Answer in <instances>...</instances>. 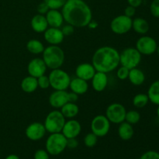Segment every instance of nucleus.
Here are the masks:
<instances>
[{
  "instance_id": "a211bd4d",
  "label": "nucleus",
  "mask_w": 159,
  "mask_h": 159,
  "mask_svg": "<svg viewBox=\"0 0 159 159\" xmlns=\"http://www.w3.org/2000/svg\"><path fill=\"white\" fill-rule=\"evenodd\" d=\"M45 17L50 27L60 28L65 21L61 11H59V9H50L48 12L45 14Z\"/></svg>"
},
{
  "instance_id": "f3484780",
  "label": "nucleus",
  "mask_w": 159,
  "mask_h": 159,
  "mask_svg": "<svg viewBox=\"0 0 159 159\" xmlns=\"http://www.w3.org/2000/svg\"><path fill=\"white\" fill-rule=\"evenodd\" d=\"M96 72V70L95 69L94 66L90 63H82L78 65L75 68L76 77L87 82L93 79Z\"/></svg>"
},
{
  "instance_id": "39448f33",
  "label": "nucleus",
  "mask_w": 159,
  "mask_h": 159,
  "mask_svg": "<svg viewBox=\"0 0 159 159\" xmlns=\"http://www.w3.org/2000/svg\"><path fill=\"white\" fill-rule=\"evenodd\" d=\"M65 121L66 119L60 110H53L47 115L43 125L48 133H61Z\"/></svg>"
},
{
  "instance_id": "a19ab883",
  "label": "nucleus",
  "mask_w": 159,
  "mask_h": 159,
  "mask_svg": "<svg viewBox=\"0 0 159 159\" xmlns=\"http://www.w3.org/2000/svg\"><path fill=\"white\" fill-rule=\"evenodd\" d=\"M135 13H136V8L131 6H127L125 10H124V15L130 17V18H132L135 15Z\"/></svg>"
},
{
  "instance_id": "de8ad7c7",
  "label": "nucleus",
  "mask_w": 159,
  "mask_h": 159,
  "mask_svg": "<svg viewBox=\"0 0 159 159\" xmlns=\"http://www.w3.org/2000/svg\"><path fill=\"white\" fill-rule=\"evenodd\" d=\"M156 51H157V53H158V54L159 55V46L158 47V48H157V50H156Z\"/></svg>"
},
{
  "instance_id": "bb28decb",
  "label": "nucleus",
  "mask_w": 159,
  "mask_h": 159,
  "mask_svg": "<svg viewBox=\"0 0 159 159\" xmlns=\"http://www.w3.org/2000/svg\"><path fill=\"white\" fill-rule=\"evenodd\" d=\"M147 95L149 101L153 104L159 106V80L155 81L150 85Z\"/></svg>"
},
{
  "instance_id": "6e6552de",
  "label": "nucleus",
  "mask_w": 159,
  "mask_h": 159,
  "mask_svg": "<svg viewBox=\"0 0 159 159\" xmlns=\"http://www.w3.org/2000/svg\"><path fill=\"white\" fill-rule=\"evenodd\" d=\"M127 110L121 103L114 102L107 107L106 110V115L110 124H120L125 121V116Z\"/></svg>"
},
{
  "instance_id": "20e7f679",
  "label": "nucleus",
  "mask_w": 159,
  "mask_h": 159,
  "mask_svg": "<svg viewBox=\"0 0 159 159\" xmlns=\"http://www.w3.org/2000/svg\"><path fill=\"white\" fill-rule=\"evenodd\" d=\"M67 148V138L62 133L50 134L45 142V150L50 155H58Z\"/></svg>"
},
{
  "instance_id": "423d86ee",
  "label": "nucleus",
  "mask_w": 159,
  "mask_h": 159,
  "mask_svg": "<svg viewBox=\"0 0 159 159\" xmlns=\"http://www.w3.org/2000/svg\"><path fill=\"white\" fill-rule=\"evenodd\" d=\"M50 86L54 90H67L69 88L71 77L64 70L60 68L53 69L48 75Z\"/></svg>"
},
{
  "instance_id": "58836bf2",
  "label": "nucleus",
  "mask_w": 159,
  "mask_h": 159,
  "mask_svg": "<svg viewBox=\"0 0 159 159\" xmlns=\"http://www.w3.org/2000/svg\"><path fill=\"white\" fill-rule=\"evenodd\" d=\"M61 30L62 33H63L64 36H71V34L74 33L75 31V27L73 26H71V25L70 24H67L65 25V26H64L63 27H62Z\"/></svg>"
},
{
  "instance_id": "b1692460",
  "label": "nucleus",
  "mask_w": 159,
  "mask_h": 159,
  "mask_svg": "<svg viewBox=\"0 0 159 159\" xmlns=\"http://www.w3.org/2000/svg\"><path fill=\"white\" fill-rule=\"evenodd\" d=\"M128 79L132 85L135 86H139L142 85L145 81V75L141 69L134 68L130 69Z\"/></svg>"
},
{
  "instance_id": "c9c22d12",
  "label": "nucleus",
  "mask_w": 159,
  "mask_h": 159,
  "mask_svg": "<svg viewBox=\"0 0 159 159\" xmlns=\"http://www.w3.org/2000/svg\"><path fill=\"white\" fill-rule=\"evenodd\" d=\"M34 159H50V155L44 149H38L34 155Z\"/></svg>"
},
{
  "instance_id": "2eb2a0df",
  "label": "nucleus",
  "mask_w": 159,
  "mask_h": 159,
  "mask_svg": "<svg viewBox=\"0 0 159 159\" xmlns=\"http://www.w3.org/2000/svg\"><path fill=\"white\" fill-rule=\"evenodd\" d=\"M43 37L50 45L61 44L65 39L61 30L56 27H48L43 33Z\"/></svg>"
},
{
  "instance_id": "dca6fc26",
  "label": "nucleus",
  "mask_w": 159,
  "mask_h": 159,
  "mask_svg": "<svg viewBox=\"0 0 159 159\" xmlns=\"http://www.w3.org/2000/svg\"><path fill=\"white\" fill-rule=\"evenodd\" d=\"M48 101L53 108L61 109L68 102V93L66 90H54L50 95Z\"/></svg>"
},
{
  "instance_id": "4be33fe9",
  "label": "nucleus",
  "mask_w": 159,
  "mask_h": 159,
  "mask_svg": "<svg viewBox=\"0 0 159 159\" xmlns=\"http://www.w3.org/2000/svg\"><path fill=\"white\" fill-rule=\"evenodd\" d=\"M134 134L133 126L129 123L124 121L119 124L118 127V135L123 141H129L131 139Z\"/></svg>"
},
{
  "instance_id": "4c0bfd02",
  "label": "nucleus",
  "mask_w": 159,
  "mask_h": 159,
  "mask_svg": "<svg viewBox=\"0 0 159 159\" xmlns=\"http://www.w3.org/2000/svg\"><path fill=\"white\" fill-rule=\"evenodd\" d=\"M49 9V7H48V6L44 2H40L37 7V12H38V13L41 14V15H45V14L48 12Z\"/></svg>"
},
{
  "instance_id": "a878e982",
  "label": "nucleus",
  "mask_w": 159,
  "mask_h": 159,
  "mask_svg": "<svg viewBox=\"0 0 159 159\" xmlns=\"http://www.w3.org/2000/svg\"><path fill=\"white\" fill-rule=\"evenodd\" d=\"M132 28L139 34H145L149 30L148 22L141 17H138L132 21Z\"/></svg>"
},
{
  "instance_id": "c85d7f7f",
  "label": "nucleus",
  "mask_w": 159,
  "mask_h": 159,
  "mask_svg": "<svg viewBox=\"0 0 159 159\" xmlns=\"http://www.w3.org/2000/svg\"><path fill=\"white\" fill-rule=\"evenodd\" d=\"M149 102L148 96L144 93H139L135 95L133 98V105L137 108H143Z\"/></svg>"
},
{
  "instance_id": "0eeeda50",
  "label": "nucleus",
  "mask_w": 159,
  "mask_h": 159,
  "mask_svg": "<svg viewBox=\"0 0 159 159\" xmlns=\"http://www.w3.org/2000/svg\"><path fill=\"white\" fill-rule=\"evenodd\" d=\"M141 61V54L136 48H127L120 53V64L128 69L137 68Z\"/></svg>"
},
{
  "instance_id": "49530a36",
  "label": "nucleus",
  "mask_w": 159,
  "mask_h": 159,
  "mask_svg": "<svg viewBox=\"0 0 159 159\" xmlns=\"http://www.w3.org/2000/svg\"><path fill=\"white\" fill-rule=\"evenodd\" d=\"M157 115H158V118H159V106H158V109H157Z\"/></svg>"
},
{
  "instance_id": "f257e3e1",
  "label": "nucleus",
  "mask_w": 159,
  "mask_h": 159,
  "mask_svg": "<svg viewBox=\"0 0 159 159\" xmlns=\"http://www.w3.org/2000/svg\"><path fill=\"white\" fill-rule=\"evenodd\" d=\"M64 20L74 27H85L93 20V12L83 0H67L61 8Z\"/></svg>"
},
{
  "instance_id": "7c9ffc66",
  "label": "nucleus",
  "mask_w": 159,
  "mask_h": 159,
  "mask_svg": "<svg viewBox=\"0 0 159 159\" xmlns=\"http://www.w3.org/2000/svg\"><path fill=\"white\" fill-rule=\"evenodd\" d=\"M98 141V137L95 135L93 132L87 134L84 138V144L87 148H93L96 146Z\"/></svg>"
},
{
  "instance_id": "a18cd8bd",
  "label": "nucleus",
  "mask_w": 159,
  "mask_h": 159,
  "mask_svg": "<svg viewBox=\"0 0 159 159\" xmlns=\"http://www.w3.org/2000/svg\"><path fill=\"white\" fill-rule=\"evenodd\" d=\"M5 159H20V157L16 155H14V154H11V155H8L7 157H6Z\"/></svg>"
},
{
  "instance_id": "1a4fd4ad",
  "label": "nucleus",
  "mask_w": 159,
  "mask_h": 159,
  "mask_svg": "<svg viewBox=\"0 0 159 159\" xmlns=\"http://www.w3.org/2000/svg\"><path fill=\"white\" fill-rule=\"evenodd\" d=\"M132 18L124 15L114 17L110 23V29L114 34L122 35L128 33L132 29Z\"/></svg>"
},
{
  "instance_id": "37998d69",
  "label": "nucleus",
  "mask_w": 159,
  "mask_h": 159,
  "mask_svg": "<svg viewBox=\"0 0 159 159\" xmlns=\"http://www.w3.org/2000/svg\"><path fill=\"white\" fill-rule=\"evenodd\" d=\"M79 99V95L75 94L73 92L68 93V102H76Z\"/></svg>"
},
{
  "instance_id": "79ce46f5",
  "label": "nucleus",
  "mask_w": 159,
  "mask_h": 159,
  "mask_svg": "<svg viewBox=\"0 0 159 159\" xmlns=\"http://www.w3.org/2000/svg\"><path fill=\"white\" fill-rule=\"evenodd\" d=\"M129 6H131L134 8H138L141 6L143 2V0H127Z\"/></svg>"
},
{
  "instance_id": "ddd939ff",
  "label": "nucleus",
  "mask_w": 159,
  "mask_h": 159,
  "mask_svg": "<svg viewBox=\"0 0 159 159\" xmlns=\"http://www.w3.org/2000/svg\"><path fill=\"white\" fill-rule=\"evenodd\" d=\"M48 67L43 60L40 57H35L29 62L27 65V71L29 75L34 78H39L46 73Z\"/></svg>"
},
{
  "instance_id": "473e14b6",
  "label": "nucleus",
  "mask_w": 159,
  "mask_h": 159,
  "mask_svg": "<svg viewBox=\"0 0 159 159\" xmlns=\"http://www.w3.org/2000/svg\"><path fill=\"white\" fill-rule=\"evenodd\" d=\"M37 83H38V88L42 89H47L50 87V81L48 76L43 75L37 78Z\"/></svg>"
},
{
  "instance_id": "f704fd0d",
  "label": "nucleus",
  "mask_w": 159,
  "mask_h": 159,
  "mask_svg": "<svg viewBox=\"0 0 159 159\" xmlns=\"http://www.w3.org/2000/svg\"><path fill=\"white\" fill-rule=\"evenodd\" d=\"M152 15L155 18H159V0H153L150 5Z\"/></svg>"
},
{
  "instance_id": "aec40b11",
  "label": "nucleus",
  "mask_w": 159,
  "mask_h": 159,
  "mask_svg": "<svg viewBox=\"0 0 159 159\" xmlns=\"http://www.w3.org/2000/svg\"><path fill=\"white\" fill-rule=\"evenodd\" d=\"M30 26L33 30L38 34L44 33L48 28V23L47 21V19L45 15H41V14H37L34 16L30 22Z\"/></svg>"
},
{
  "instance_id": "c03bdc74",
  "label": "nucleus",
  "mask_w": 159,
  "mask_h": 159,
  "mask_svg": "<svg viewBox=\"0 0 159 159\" xmlns=\"http://www.w3.org/2000/svg\"><path fill=\"white\" fill-rule=\"evenodd\" d=\"M88 26L89 28H90V29L95 30L98 27V23L96 21H95V20H92L91 21L89 22V23L88 26Z\"/></svg>"
},
{
  "instance_id": "9d476101",
  "label": "nucleus",
  "mask_w": 159,
  "mask_h": 159,
  "mask_svg": "<svg viewBox=\"0 0 159 159\" xmlns=\"http://www.w3.org/2000/svg\"><path fill=\"white\" fill-rule=\"evenodd\" d=\"M110 130V122L104 115H97L91 122V131L98 138H102L108 134Z\"/></svg>"
},
{
  "instance_id": "393cba45",
  "label": "nucleus",
  "mask_w": 159,
  "mask_h": 159,
  "mask_svg": "<svg viewBox=\"0 0 159 159\" xmlns=\"http://www.w3.org/2000/svg\"><path fill=\"white\" fill-rule=\"evenodd\" d=\"M61 112L65 119H74L79 113V108L75 102H67L61 108Z\"/></svg>"
},
{
  "instance_id": "72a5a7b5",
  "label": "nucleus",
  "mask_w": 159,
  "mask_h": 159,
  "mask_svg": "<svg viewBox=\"0 0 159 159\" xmlns=\"http://www.w3.org/2000/svg\"><path fill=\"white\" fill-rule=\"evenodd\" d=\"M129 71H130V69L121 65V67H120L116 71V76L120 80H126L128 79Z\"/></svg>"
},
{
  "instance_id": "f03ea898",
  "label": "nucleus",
  "mask_w": 159,
  "mask_h": 159,
  "mask_svg": "<svg viewBox=\"0 0 159 159\" xmlns=\"http://www.w3.org/2000/svg\"><path fill=\"white\" fill-rule=\"evenodd\" d=\"M92 65L96 71L107 74L111 72L119 66L120 52L113 47H101L93 54Z\"/></svg>"
},
{
  "instance_id": "ea45409f",
  "label": "nucleus",
  "mask_w": 159,
  "mask_h": 159,
  "mask_svg": "<svg viewBox=\"0 0 159 159\" xmlns=\"http://www.w3.org/2000/svg\"><path fill=\"white\" fill-rule=\"evenodd\" d=\"M79 146V141L76 138L67 139V148L69 149H75Z\"/></svg>"
},
{
  "instance_id": "9b49d317",
  "label": "nucleus",
  "mask_w": 159,
  "mask_h": 159,
  "mask_svg": "<svg viewBox=\"0 0 159 159\" xmlns=\"http://www.w3.org/2000/svg\"><path fill=\"white\" fill-rule=\"evenodd\" d=\"M157 48L156 40L148 36H143L137 40L136 49L141 55H152L156 51Z\"/></svg>"
},
{
  "instance_id": "412c9836",
  "label": "nucleus",
  "mask_w": 159,
  "mask_h": 159,
  "mask_svg": "<svg viewBox=\"0 0 159 159\" xmlns=\"http://www.w3.org/2000/svg\"><path fill=\"white\" fill-rule=\"evenodd\" d=\"M69 89H71V92L75 93V94L79 95V96L83 95L85 93H87V91L89 89L88 82L76 77L75 79H71Z\"/></svg>"
},
{
  "instance_id": "c756f323",
  "label": "nucleus",
  "mask_w": 159,
  "mask_h": 159,
  "mask_svg": "<svg viewBox=\"0 0 159 159\" xmlns=\"http://www.w3.org/2000/svg\"><path fill=\"white\" fill-rule=\"evenodd\" d=\"M140 120H141V114L139 112L136 111V110H129L126 113L125 121L131 125L138 124Z\"/></svg>"
},
{
  "instance_id": "4468645a",
  "label": "nucleus",
  "mask_w": 159,
  "mask_h": 159,
  "mask_svg": "<svg viewBox=\"0 0 159 159\" xmlns=\"http://www.w3.org/2000/svg\"><path fill=\"white\" fill-rule=\"evenodd\" d=\"M82 131L81 124L75 119H69L65 121V125L61 130V133L67 139L69 138H76Z\"/></svg>"
},
{
  "instance_id": "7ed1b4c3",
  "label": "nucleus",
  "mask_w": 159,
  "mask_h": 159,
  "mask_svg": "<svg viewBox=\"0 0 159 159\" xmlns=\"http://www.w3.org/2000/svg\"><path fill=\"white\" fill-rule=\"evenodd\" d=\"M42 59L48 68H60L65 61V52L58 45H50L44 48L42 53Z\"/></svg>"
},
{
  "instance_id": "6ab92c4d",
  "label": "nucleus",
  "mask_w": 159,
  "mask_h": 159,
  "mask_svg": "<svg viewBox=\"0 0 159 159\" xmlns=\"http://www.w3.org/2000/svg\"><path fill=\"white\" fill-rule=\"evenodd\" d=\"M91 80L93 89L98 93H100V92L105 90L108 85V76H107V73L96 71Z\"/></svg>"
},
{
  "instance_id": "f8f14e48",
  "label": "nucleus",
  "mask_w": 159,
  "mask_h": 159,
  "mask_svg": "<svg viewBox=\"0 0 159 159\" xmlns=\"http://www.w3.org/2000/svg\"><path fill=\"white\" fill-rule=\"evenodd\" d=\"M46 129L43 124L40 122H34L28 125L25 130L26 138L33 141H37L41 140L46 134Z\"/></svg>"
},
{
  "instance_id": "e433bc0d",
  "label": "nucleus",
  "mask_w": 159,
  "mask_h": 159,
  "mask_svg": "<svg viewBox=\"0 0 159 159\" xmlns=\"http://www.w3.org/2000/svg\"><path fill=\"white\" fill-rule=\"evenodd\" d=\"M139 159H159V153L155 151H148L144 152Z\"/></svg>"
},
{
  "instance_id": "5701e85b",
  "label": "nucleus",
  "mask_w": 159,
  "mask_h": 159,
  "mask_svg": "<svg viewBox=\"0 0 159 159\" xmlns=\"http://www.w3.org/2000/svg\"><path fill=\"white\" fill-rule=\"evenodd\" d=\"M21 89L26 93H32L37 90L38 88L37 79L33 76L28 75L25 77L20 83Z\"/></svg>"
},
{
  "instance_id": "cd10ccee",
  "label": "nucleus",
  "mask_w": 159,
  "mask_h": 159,
  "mask_svg": "<svg viewBox=\"0 0 159 159\" xmlns=\"http://www.w3.org/2000/svg\"><path fill=\"white\" fill-rule=\"evenodd\" d=\"M26 47L27 51L33 54H42L45 48L42 42L39 40H36V39L30 40L26 43Z\"/></svg>"
},
{
  "instance_id": "2f4dec72",
  "label": "nucleus",
  "mask_w": 159,
  "mask_h": 159,
  "mask_svg": "<svg viewBox=\"0 0 159 159\" xmlns=\"http://www.w3.org/2000/svg\"><path fill=\"white\" fill-rule=\"evenodd\" d=\"M51 9H60L63 7L67 0H43Z\"/></svg>"
}]
</instances>
